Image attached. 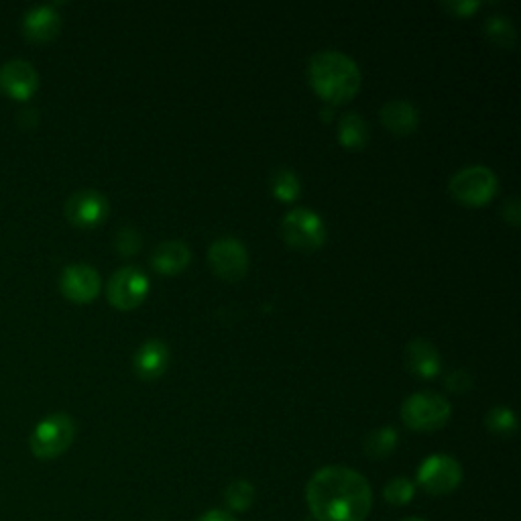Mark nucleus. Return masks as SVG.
Instances as JSON below:
<instances>
[{
  "label": "nucleus",
  "mask_w": 521,
  "mask_h": 521,
  "mask_svg": "<svg viewBox=\"0 0 521 521\" xmlns=\"http://www.w3.org/2000/svg\"><path fill=\"white\" fill-rule=\"evenodd\" d=\"M306 501L316 521H365L373 509V491L359 471L332 465L308 481Z\"/></svg>",
  "instance_id": "obj_1"
},
{
  "label": "nucleus",
  "mask_w": 521,
  "mask_h": 521,
  "mask_svg": "<svg viewBox=\"0 0 521 521\" xmlns=\"http://www.w3.org/2000/svg\"><path fill=\"white\" fill-rule=\"evenodd\" d=\"M308 78L314 90L328 102H349L361 88V70L351 55L326 49L310 57Z\"/></svg>",
  "instance_id": "obj_2"
},
{
  "label": "nucleus",
  "mask_w": 521,
  "mask_h": 521,
  "mask_svg": "<svg viewBox=\"0 0 521 521\" xmlns=\"http://www.w3.org/2000/svg\"><path fill=\"white\" fill-rule=\"evenodd\" d=\"M450 414V401L444 395L432 391L414 393L401 405L403 424L416 432H434L444 428L450 420Z\"/></svg>",
  "instance_id": "obj_3"
},
{
  "label": "nucleus",
  "mask_w": 521,
  "mask_h": 521,
  "mask_svg": "<svg viewBox=\"0 0 521 521\" xmlns=\"http://www.w3.org/2000/svg\"><path fill=\"white\" fill-rule=\"evenodd\" d=\"M76 438V422L72 416L57 412L43 418L29 438V448L33 456L41 460H51L62 456Z\"/></svg>",
  "instance_id": "obj_4"
},
{
  "label": "nucleus",
  "mask_w": 521,
  "mask_h": 521,
  "mask_svg": "<svg viewBox=\"0 0 521 521\" xmlns=\"http://www.w3.org/2000/svg\"><path fill=\"white\" fill-rule=\"evenodd\" d=\"M499 182L495 171L485 165H469L456 171L450 178V194L469 206H483L497 194Z\"/></svg>",
  "instance_id": "obj_5"
},
{
  "label": "nucleus",
  "mask_w": 521,
  "mask_h": 521,
  "mask_svg": "<svg viewBox=\"0 0 521 521\" xmlns=\"http://www.w3.org/2000/svg\"><path fill=\"white\" fill-rule=\"evenodd\" d=\"M281 237L300 251H316L326 241V224L320 214L310 208H296L281 220Z\"/></svg>",
  "instance_id": "obj_6"
},
{
  "label": "nucleus",
  "mask_w": 521,
  "mask_h": 521,
  "mask_svg": "<svg viewBox=\"0 0 521 521\" xmlns=\"http://www.w3.org/2000/svg\"><path fill=\"white\" fill-rule=\"evenodd\" d=\"M462 483L460 462L448 454L428 456L418 469V485L434 497L450 495Z\"/></svg>",
  "instance_id": "obj_7"
},
{
  "label": "nucleus",
  "mask_w": 521,
  "mask_h": 521,
  "mask_svg": "<svg viewBox=\"0 0 521 521\" xmlns=\"http://www.w3.org/2000/svg\"><path fill=\"white\" fill-rule=\"evenodd\" d=\"M108 302L119 310H133L137 308L149 294V279L147 275L133 265L121 267L114 271L106 285Z\"/></svg>",
  "instance_id": "obj_8"
},
{
  "label": "nucleus",
  "mask_w": 521,
  "mask_h": 521,
  "mask_svg": "<svg viewBox=\"0 0 521 521\" xmlns=\"http://www.w3.org/2000/svg\"><path fill=\"white\" fill-rule=\"evenodd\" d=\"M208 261L218 277L237 281L249 269L247 247L235 237H220L208 249Z\"/></svg>",
  "instance_id": "obj_9"
},
{
  "label": "nucleus",
  "mask_w": 521,
  "mask_h": 521,
  "mask_svg": "<svg viewBox=\"0 0 521 521\" xmlns=\"http://www.w3.org/2000/svg\"><path fill=\"white\" fill-rule=\"evenodd\" d=\"M110 212L108 198L92 188H84L74 192L66 200V216L72 224L80 228H94L106 220Z\"/></svg>",
  "instance_id": "obj_10"
},
{
  "label": "nucleus",
  "mask_w": 521,
  "mask_h": 521,
  "mask_svg": "<svg viewBox=\"0 0 521 521\" xmlns=\"http://www.w3.org/2000/svg\"><path fill=\"white\" fill-rule=\"evenodd\" d=\"M60 289L74 302H90L100 292V275L88 263H72L60 275Z\"/></svg>",
  "instance_id": "obj_11"
},
{
  "label": "nucleus",
  "mask_w": 521,
  "mask_h": 521,
  "mask_svg": "<svg viewBox=\"0 0 521 521\" xmlns=\"http://www.w3.org/2000/svg\"><path fill=\"white\" fill-rule=\"evenodd\" d=\"M0 88L17 100H25L39 88V72L21 57L9 60L0 66Z\"/></svg>",
  "instance_id": "obj_12"
},
{
  "label": "nucleus",
  "mask_w": 521,
  "mask_h": 521,
  "mask_svg": "<svg viewBox=\"0 0 521 521\" xmlns=\"http://www.w3.org/2000/svg\"><path fill=\"white\" fill-rule=\"evenodd\" d=\"M167 365H169V349H167L165 340H161V338L145 340L133 357L135 373L147 381L161 377L165 373Z\"/></svg>",
  "instance_id": "obj_13"
},
{
  "label": "nucleus",
  "mask_w": 521,
  "mask_h": 521,
  "mask_svg": "<svg viewBox=\"0 0 521 521\" xmlns=\"http://www.w3.org/2000/svg\"><path fill=\"white\" fill-rule=\"evenodd\" d=\"M405 365L416 375L424 379H432L440 373V353L436 346L426 338H414L405 346Z\"/></svg>",
  "instance_id": "obj_14"
},
{
  "label": "nucleus",
  "mask_w": 521,
  "mask_h": 521,
  "mask_svg": "<svg viewBox=\"0 0 521 521\" xmlns=\"http://www.w3.org/2000/svg\"><path fill=\"white\" fill-rule=\"evenodd\" d=\"M62 29V17L53 5H35L23 15V33L31 41H49Z\"/></svg>",
  "instance_id": "obj_15"
},
{
  "label": "nucleus",
  "mask_w": 521,
  "mask_h": 521,
  "mask_svg": "<svg viewBox=\"0 0 521 521\" xmlns=\"http://www.w3.org/2000/svg\"><path fill=\"white\" fill-rule=\"evenodd\" d=\"M381 123L395 135H410L420 125V112L410 100H389L383 104Z\"/></svg>",
  "instance_id": "obj_16"
},
{
  "label": "nucleus",
  "mask_w": 521,
  "mask_h": 521,
  "mask_svg": "<svg viewBox=\"0 0 521 521\" xmlns=\"http://www.w3.org/2000/svg\"><path fill=\"white\" fill-rule=\"evenodd\" d=\"M190 259H192V251L184 241H165L155 247L151 255V265L159 273L173 275L184 271Z\"/></svg>",
  "instance_id": "obj_17"
},
{
  "label": "nucleus",
  "mask_w": 521,
  "mask_h": 521,
  "mask_svg": "<svg viewBox=\"0 0 521 521\" xmlns=\"http://www.w3.org/2000/svg\"><path fill=\"white\" fill-rule=\"evenodd\" d=\"M338 141L342 147L361 151L369 143V125L357 112H346L338 123Z\"/></svg>",
  "instance_id": "obj_18"
},
{
  "label": "nucleus",
  "mask_w": 521,
  "mask_h": 521,
  "mask_svg": "<svg viewBox=\"0 0 521 521\" xmlns=\"http://www.w3.org/2000/svg\"><path fill=\"white\" fill-rule=\"evenodd\" d=\"M269 186L275 198L283 200V202H294L300 192H302V182L298 178V173L292 169H275L269 178Z\"/></svg>",
  "instance_id": "obj_19"
},
{
  "label": "nucleus",
  "mask_w": 521,
  "mask_h": 521,
  "mask_svg": "<svg viewBox=\"0 0 521 521\" xmlns=\"http://www.w3.org/2000/svg\"><path fill=\"white\" fill-rule=\"evenodd\" d=\"M397 442H399V434L395 428L391 426H385V428H377L373 432L367 434L365 438V452L369 458H387L395 452L397 448Z\"/></svg>",
  "instance_id": "obj_20"
},
{
  "label": "nucleus",
  "mask_w": 521,
  "mask_h": 521,
  "mask_svg": "<svg viewBox=\"0 0 521 521\" xmlns=\"http://www.w3.org/2000/svg\"><path fill=\"white\" fill-rule=\"evenodd\" d=\"M483 31L487 35V39L491 43H495L497 47H503V49H509L515 45V39H517V33H515V27L513 23L503 17V15H491L485 19L483 23Z\"/></svg>",
  "instance_id": "obj_21"
},
{
  "label": "nucleus",
  "mask_w": 521,
  "mask_h": 521,
  "mask_svg": "<svg viewBox=\"0 0 521 521\" xmlns=\"http://www.w3.org/2000/svg\"><path fill=\"white\" fill-rule=\"evenodd\" d=\"M224 501L230 511H247L255 501V487L245 479H237L224 489Z\"/></svg>",
  "instance_id": "obj_22"
},
{
  "label": "nucleus",
  "mask_w": 521,
  "mask_h": 521,
  "mask_svg": "<svg viewBox=\"0 0 521 521\" xmlns=\"http://www.w3.org/2000/svg\"><path fill=\"white\" fill-rule=\"evenodd\" d=\"M485 424L495 436H503V438L513 436L517 430V418L509 408H505V405H497V408H493L485 416Z\"/></svg>",
  "instance_id": "obj_23"
},
{
  "label": "nucleus",
  "mask_w": 521,
  "mask_h": 521,
  "mask_svg": "<svg viewBox=\"0 0 521 521\" xmlns=\"http://www.w3.org/2000/svg\"><path fill=\"white\" fill-rule=\"evenodd\" d=\"M383 495H385V501H387V503L401 507V505H408V503L414 499L416 487H414V483H412L410 479L397 477V479H391V481L385 485Z\"/></svg>",
  "instance_id": "obj_24"
},
{
  "label": "nucleus",
  "mask_w": 521,
  "mask_h": 521,
  "mask_svg": "<svg viewBox=\"0 0 521 521\" xmlns=\"http://www.w3.org/2000/svg\"><path fill=\"white\" fill-rule=\"evenodd\" d=\"M117 249L123 255H135L141 249V235L133 226H123L117 233Z\"/></svg>",
  "instance_id": "obj_25"
},
{
  "label": "nucleus",
  "mask_w": 521,
  "mask_h": 521,
  "mask_svg": "<svg viewBox=\"0 0 521 521\" xmlns=\"http://www.w3.org/2000/svg\"><path fill=\"white\" fill-rule=\"evenodd\" d=\"M479 7H481L479 0H446V3H442V9L456 17H469L477 13Z\"/></svg>",
  "instance_id": "obj_26"
},
{
  "label": "nucleus",
  "mask_w": 521,
  "mask_h": 521,
  "mask_svg": "<svg viewBox=\"0 0 521 521\" xmlns=\"http://www.w3.org/2000/svg\"><path fill=\"white\" fill-rule=\"evenodd\" d=\"M471 385H473V379L465 369H456V371L448 373V377H446V387L454 393H465L471 389Z\"/></svg>",
  "instance_id": "obj_27"
},
{
  "label": "nucleus",
  "mask_w": 521,
  "mask_h": 521,
  "mask_svg": "<svg viewBox=\"0 0 521 521\" xmlns=\"http://www.w3.org/2000/svg\"><path fill=\"white\" fill-rule=\"evenodd\" d=\"M503 218L507 222H511L513 226L519 224V200L517 198H509L505 204H503Z\"/></svg>",
  "instance_id": "obj_28"
},
{
  "label": "nucleus",
  "mask_w": 521,
  "mask_h": 521,
  "mask_svg": "<svg viewBox=\"0 0 521 521\" xmlns=\"http://www.w3.org/2000/svg\"><path fill=\"white\" fill-rule=\"evenodd\" d=\"M196 521H237V517L224 509H210V511L202 513Z\"/></svg>",
  "instance_id": "obj_29"
},
{
  "label": "nucleus",
  "mask_w": 521,
  "mask_h": 521,
  "mask_svg": "<svg viewBox=\"0 0 521 521\" xmlns=\"http://www.w3.org/2000/svg\"><path fill=\"white\" fill-rule=\"evenodd\" d=\"M403 521H426V519H420V517H408V519H403Z\"/></svg>",
  "instance_id": "obj_30"
}]
</instances>
